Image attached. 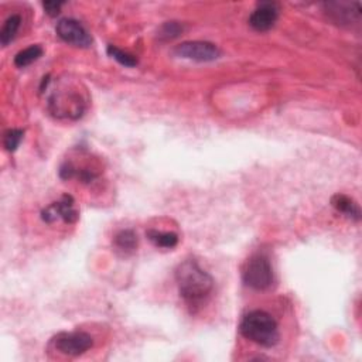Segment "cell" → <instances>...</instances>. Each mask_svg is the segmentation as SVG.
<instances>
[{
  "instance_id": "obj_17",
  "label": "cell",
  "mask_w": 362,
  "mask_h": 362,
  "mask_svg": "<svg viewBox=\"0 0 362 362\" xmlns=\"http://www.w3.org/2000/svg\"><path fill=\"white\" fill-rule=\"evenodd\" d=\"M106 51H107V54H109L113 59H116L119 64H122V65H124V66L133 68V66L137 65L136 57H133V55L129 54V52H124V51L119 49V48L115 47V45H109Z\"/></svg>"
},
{
  "instance_id": "obj_2",
  "label": "cell",
  "mask_w": 362,
  "mask_h": 362,
  "mask_svg": "<svg viewBox=\"0 0 362 362\" xmlns=\"http://www.w3.org/2000/svg\"><path fill=\"white\" fill-rule=\"evenodd\" d=\"M239 331L246 339L266 348L276 345L280 337L276 320L262 310L247 313L240 321Z\"/></svg>"
},
{
  "instance_id": "obj_1",
  "label": "cell",
  "mask_w": 362,
  "mask_h": 362,
  "mask_svg": "<svg viewBox=\"0 0 362 362\" xmlns=\"http://www.w3.org/2000/svg\"><path fill=\"white\" fill-rule=\"evenodd\" d=\"M175 281L180 296L189 304H201L214 288V279L195 260H184L175 269Z\"/></svg>"
},
{
  "instance_id": "obj_8",
  "label": "cell",
  "mask_w": 362,
  "mask_h": 362,
  "mask_svg": "<svg viewBox=\"0 0 362 362\" xmlns=\"http://www.w3.org/2000/svg\"><path fill=\"white\" fill-rule=\"evenodd\" d=\"M325 14L337 24L351 25L361 18V4L359 3H342V1H328L324 3Z\"/></svg>"
},
{
  "instance_id": "obj_6",
  "label": "cell",
  "mask_w": 362,
  "mask_h": 362,
  "mask_svg": "<svg viewBox=\"0 0 362 362\" xmlns=\"http://www.w3.org/2000/svg\"><path fill=\"white\" fill-rule=\"evenodd\" d=\"M175 55L198 62H209L219 58V48L208 41H185L175 47Z\"/></svg>"
},
{
  "instance_id": "obj_9",
  "label": "cell",
  "mask_w": 362,
  "mask_h": 362,
  "mask_svg": "<svg viewBox=\"0 0 362 362\" xmlns=\"http://www.w3.org/2000/svg\"><path fill=\"white\" fill-rule=\"evenodd\" d=\"M279 17V7L273 1L257 3L253 13L249 16V25L256 31L270 30Z\"/></svg>"
},
{
  "instance_id": "obj_5",
  "label": "cell",
  "mask_w": 362,
  "mask_h": 362,
  "mask_svg": "<svg viewBox=\"0 0 362 362\" xmlns=\"http://www.w3.org/2000/svg\"><path fill=\"white\" fill-rule=\"evenodd\" d=\"M52 342L57 351L68 356H79L93 345L92 337L82 331L61 332L52 339Z\"/></svg>"
},
{
  "instance_id": "obj_4",
  "label": "cell",
  "mask_w": 362,
  "mask_h": 362,
  "mask_svg": "<svg viewBox=\"0 0 362 362\" xmlns=\"http://www.w3.org/2000/svg\"><path fill=\"white\" fill-rule=\"evenodd\" d=\"M48 107L51 113L57 117H69V119H78L83 109L85 102L76 92H54L49 98Z\"/></svg>"
},
{
  "instance_id": "obj_3",
  "label": "cell",
  "mask_w": 362,
  "mask_h": 362,
  "mask_svg": "<svg viewBox=\"0 0 362 362\" xmlns=\"http://www.w3.org/2000/svg\"><path fill=\"white\" fill-rule=\"evenodd\" d=\"M243 281L255 290H266L273 283V269L267 257L256 255L250 257L243 269Z\"/></svg>"
},
{
  "instance_id": "obj_14",
  "label": "cell",
  "mask_w": 362,
  "mask_h": 362,
  "mask_svg": "<svg viewBox=\"0 0 362 362\" xmlns=\"http://www.w3.org/2000/svg\"><path fill=\"white\" fill-rule=\"evenodd\" d=\"M41 55H42V48L40 45H37V44L30 45V47H27V48L21 49L20 52L16 54L14 64L18 68H24V66L33 64L34 61H37Z\"/></svg>"
},
{
  "instance_id": "obj_7",
  "label": "cell",
  "mask_w": 362,
  "mask_h": 362,
  "mask_svg": "<svg viewBox=\"0 0 362 362\" xmlns=\"http://www.w3.org/2000/svg\"><path fill=\"white\" fill-rule=\"evenodd\" d=\"M57 35L65 41L66 44H71L74 47L86 48L92 44V38L86 28L75 18H62L57 23L55 27Z\"/></svg>"
},
{
  "instance_id": "obj_18",
  "label": "cell",
  "mask_w": 362,
  "mask_h": 362,
  "mask_svg": "<svg viewBox=\"0 0 362 362\" xmlns=\"http://www.w3.org/2000/svg\"><path fill=\"white\" fill-rule=\"evenodd\" d=\"M23 134L24 132L21 129H8L6 133H4V140H3V144L6 147L7 151H16L20 141L23 140Z\"/></svg>"
},
{
  "instance_id": "obj_13",
  "label": "cell",
  "mask_w": 362,
  "mask_h": 362,
  "mask_svg": "<svg viewBox=\"0 0 362 362\" xmlns=\"http://www.w3.org/2000/svg\"><path fill=\"white\" fill-rule=\"evenodd\" d=\"M147 238L157 247H164V249H173L178 243V236L174 232H160L156 229H150L147 232Z\"/></svg>"
},
{
  "instance_id": "obj_11",
  "label": "cell",
  "mask_w": 362,
  "mask_h": 362,
  "mask_svg": "<svg viewBox=\"0 0 362 362\" xmlns=\"http://www.w3.org/2000/svg\"><path fill=\"white\" fill-rule=\"evenodd\" d=\"M331 205L341 214L346 215L348 218H352L355 221H358L361 218V211H359V206L358 204L351 199L349 197L344 195V194H335L332 198H331Z\"/></svg>"
},
{
  "instance_id": "obj_19",
  "label": "cell",
  "mask_w": 362,
  "mask_h": 362,
  "mask_svg": "<svg viewBox=\"0 0 362 362\" xmlns=\"http://www.w3.org/2000/svg\"><path fill=\"white\" fill-rule=\"evenodd\" d=\"M61 6H62L61 1H44L42 3V7H44L45 13L48 16H51V17H54V16H57L59 13Z\"/></svg>"
},
{
  "instance_id": "obj_12",
  "label": "cell",
  "mask_w": 362,
  "mask_h": 362,
  "mask_svg": "<svg viewBox=\"0 0 362 362\" xmlns=\"http://www.w3.org/2000/svg\"><path fill=\"white\" fill-rule=\"evenodd\" d=\"M113 246L122 255H132L137 247V235L132 229H123L115 235Z\"/></svg>"
},
{
  "instance_id": "obj_10",
  "label": "cell",
  "mask_w": 362,
  "mask_h": 362,
  "mask_svg": "<svg viewBox=\"0 0 362 362\" xmlns=\"http://www.w3.org/2000/svg\"><path fill=\"white\" fill-rule=\"evenodd\" d=\"M42 221L51 223L57 219H62L66 223H74L78 219V211L74 206V199L71 195H64L58 202L51 204L41 214Z\"/></svg>"
},
{
  "instance_id": "obj_15",
  "label": "cell",
  "mask_w": 362,
  "mask_h": 362,
  "mask_svg": "<svg viewBox=\"0 0 362 362\" xmlns=\"http://www.w3.org/2000/svg\"><path fill=\"white\" fill-rule=\"evenodd\" d=\"M20 23H21V18H20V16H17V14L10 16V17L4 21V24H3V27H1V30H0V42H1L3 47H6L8 42L13 41V38L16 37V34H17V31H18Z\"/></svg>"
},
{
  "instance_id": "obj_16",
  "label": "cell",
  "mask_w": 362,
  "mask_h": 362,
  "mask_svg": "<svg viewBox=\"0 0 362 362\" xmlns=\"http://www.w3.org/2000/svg\"><path fill=\"white\" fill-rule=\"evenodd\" d=\"M182 31H184V27L178 21H167L160 27L158 38H161L164 41H168V40L177 38Z\"/></svg>"
}]
</instances>
